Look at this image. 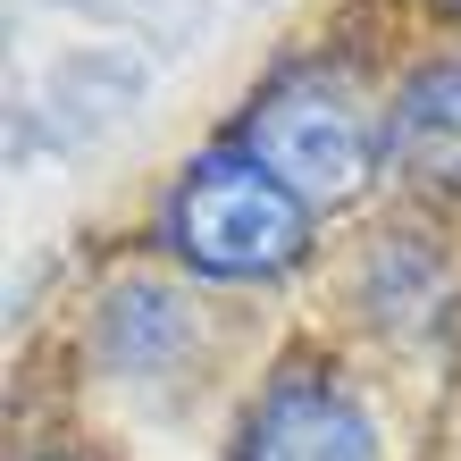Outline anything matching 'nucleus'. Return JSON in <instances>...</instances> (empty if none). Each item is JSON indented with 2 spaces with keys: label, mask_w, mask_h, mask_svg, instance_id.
<instances>
[{
  "label": "nucleus",
  "mask_w": 461,
  "mask_h": 461,
  "mask_svg": "<svg viewBox=\"0 0 461 461\" xmlns=\"http://www.w3.org/2000/svg\"><path fill=\"white\" fill-rule=\"evenodd\" d=\"M445 9H461V0H445Z\"/></svg>",
  "instance_id": "nucleus-8"
},
{
  "label": "nucleus",
  "mask_w": 461,
  "mask_h": 461,
  "mask_svg": "<svg viewBox=\"0 0 461 461\" xmlns=\"http://www.w3.org/2000/svg\"><path fill=\"white\" fill-rule=\"evenodd\" d=\"M386 168L402 194L461 210V50H428L386 93Z\"/></svg>",
  "instance_id": "nucleus-4"
},
{
  "label": "nucleus",
  "mask_w": 461,
  "mask_h": 461,
  "mask_svg": "<svg viewBox=\"0 0 461 461\" xmlns=\"http://www.w3.org/2000/svg\"><path fill=\"white\" fill-rule=\"evenodd\" d=\"M352 294H361L369 328H428L445 311V235H420V227H386L352 260Z\"/></svg>",
  "instance_id": "nucleus-6"
},
{
  "label": "nucleus",
  "mask_w": 461,
  "mask_h": 461,
  "mask_svg": "<svg viewBox=\"0 0 461 461\" xmlns=\"http://www.w3.org/2000/svg\"><path fill=\"white\" fill-rule=\"evenodd\" d=\"M311 235L319 210L285 176H268L235 134L202 143L159 202V252L210 285H277L311 260Z\"/></svg>",
  "instance_id": "nucleus-1"
},
{
  "label": "nucleus",
  "mask_w": 461,
  "mask_h": 461,
  "mask_svg": "<svg viewBox=\"0 0 461 461\" xmlns=\"http://www.w3.org/2000/svg\"><path fill=\"white\" fill-rule=\"evenodd\" d=\"M25 461H101V453H85V445H68V437H50V445H34Z\"/></svg>",
  "instance_id": "nucleus-7"
},
{
  "label": "nucleus",
  "mask_w": 461,
  "mask_h": 461,
  "mask_svg": "<svg viewBox=\"0 0 461 461\" xmlns=\"http://www.w3.org/2000/svg\"><path fill=\"white\" fill-rule=\"evenodd\" d=\"M227 461H386V420L319 352H285L243 394L227 428Z\"/></svg>",
  "instance_id": "nucleus-3"
},
{
  "label": "nucleus",
  "mask_w": 461,
  "mask_h": 461,
  "mask_svg": "<svg viewBox=\"0 0 461 461\" xmlns=\"http://www.w3.org/2000/svg\"><path fill=\"white\" fill-rule=\"evenodd\" d=\"M202 344V319L194 303L168 285V277H118L93 311V352L101 369L126 377V386H151V377H176Z\"/></svg>",
  "instance_id": "nucleus-5"
},
{
  "label": "nucleus",
  "mask_w": 461,
  "mask_h": 461,
  "mask_svg": "<svg viewBox=\"0 0 461 461\" xmlns=\"http://www.w3.org/2000/svg\"><path fill=\"white\" fill-rule=\"evenodd\" d=\"M235 143L268 176H285L311 210H344L386 168V101L344 59H294L243 101Z\"/></svg>",
  "instance_id": "nucleus-2"
}]
</instances>
